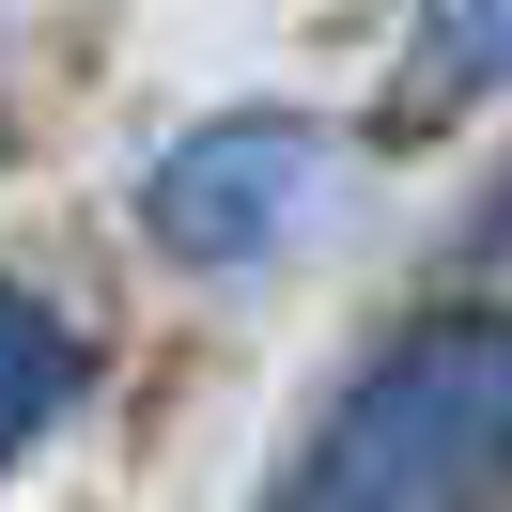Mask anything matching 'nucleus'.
Instances as JSON below:
<instances>
[{
    "label": "nucleus",
    "instance_id": "1",
    "mask_svg": "<svg viewBox=\"0 0 512 512\" xmlns=\"http://www.w3.org/2000/svg\"><path fill=\"white\" fill-rule=\"evenodd\" d=\"M512 481V326L435 311L311 419L280 512H481Z\"/></svg>",
    "mask_w": 512,
    "mask_h": 512
},
{
    "label": "nucleus",
    "instance_id": "2",
    "mask_svg": "<svg viewBox=\"0 0 512 512\" xmlns=\"http://www.w3.org/2000/svg\"><path fill=\"white\" fill-rule=\"evenodd\" d=\"M311 171H326V140L295 125V109H233V125H202V140H171V156H156L140 233H156L171 264H249V249H280V233H295Z\"/></svg>",
    "mask_w": 512,
    "mask_h": 512
},
{
    "label": "nucleus",
    "instance_id": "3",
    "mask_svg": "<svg viewBox=\"0 0 512 512\" xmlns=\"http://www.w3.org/2000/svg\"><path fill=\"white\" fill-rule=\"evenodd\" d=\"M78 388H94V342H78L32 280H0V466H32V450L63 435Z\"/></svg>",
    "mask_w": 512,
    "mask_h": 512
},
{
    "label": "nucleus",
    "instance_id": "4",
    "mask_svg": "<svg viewBox=\"0 0 512 512\" xmlns=\"http://www.w3.org/2000/svg\"><path fill=\"white\" fill-rule=\"evenodd\" d=\"M466 94H512V0H419V47H404V125Z\"/></svg>",
    "mask_w": 512,
    "mask_h": 512
}]
</instances>
